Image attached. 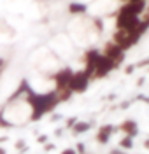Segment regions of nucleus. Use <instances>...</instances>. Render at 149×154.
<instances>
[{"mask_svg": "<svg viewBox=\"0 0 149 154\" xmlns=\"http://www.w3.org/2000/svg\"><path fill=\"white\" fill-rule=\"evenodd\" d=\"M25 98H26L30 109H32V123H35V121L42 119L44 116L51 114L60 105V100L54 93V89L48 91V93H35L28 86L26 91H25Z\"/></svg>", "mask_w": 149, "mask_h": 154, "instance_id": "1", "label": "nucleus"}, {"mask_svg": "<svg viewBox=\"0 0 149 154\" xmlns=\"http://www.w3.org/2000/svg\"><path fill=\"white\" fill-rule=\"evenodd\" d=\"M114 68H118V65H116L114 60L100 54V58L97 60V65H95V70H93V74H91V79H104V77L109 75V72L114 70Z\"/></svg>", "mask_w": 149, "mask_h": 154, "instance_id": "2", "label": "nucleus"}, {"mask_svg": "<svg viewBox=\"0 0 149 154\" xmlns=\"http://www.w3.org/2000/svg\"><path fill=\"white\" fill-rule=\"evenodd\" d=\"M89 81H91V74L88 70H79V72H74L72 81H70V89L72 93H84L89 86Z\"/></svg>", "mask_w": 149, "mask_h": 154, "instance_id": "3", "label": "nucleus"}, {"mask_svg": "<svg viewBox=\"0 0 149 154\" xmlns=\"http://www.w3.org/2000/svg\"><path fill=\"white\" fill-rule=\"evenodd\" d=\"M72 75H74V70L70 67H63V68H60V70H56L51 75V79L54 81V91H61V89L70 88Z\"/></svg>", "mask_w": 149, "mask_h": 154, "instance_id": "4", "label": "nucleus"}, {"mask_svg": "<svg viewBox=\"0 0 149 154\" xmlns=\"http://www.w3.org/2000/svg\"><path fill=\"white\" fill-rule=\"evenodd\" d=\"M116 131H118V126L116 125L104 123V125L98 126V130H97V133H95V140H97L100 145H107L110 142V138L114 137Z\"/></svg>", "mask_w": 149, "mask_h": 154, "instance_id": "5", "label": "nucleus"}, {"mask_svg": "<svg viewBox=\"0 0 149 154\" xmlns=\"http://www.w3.org/2000/svg\"><path fill=\"white\" fill-rule=\"evenodd\" d=\"M102 54H104V56H107V58H110V60H114L118 67L123 63V60H125V51L119 48L118 44H114L112 40L107 42V44L104 46V53H102Z\"/></svg>", "mask_w": 149, "mask_h": 154, "instance_id": "6", "label": "nucleus"}, {"mask_svg": "<svg viewBox=\"0 0 149 154\" xmlns=\"http://www.w3.org/2000/svg\"><path fill=\"white\" fill-rule=\"evenodd\" d=\"M118 130H119V131H121L123 135H126V137H132V138H135V137L139 135V123H137L135 119L128 117V119H123V121L119 123Z\"/></svg>", "mask_w": 149, "mask_h": 154, "instance_id": "7", "label": "nucleus"}, {"mask_svg": "<svg viewBox=\"0 0 149 154\" xmlns=\"http://www.w3.org/2000/svg\"><path fill=\"white\" fill-rule=\"evenodd\" d=\"M146 0H137V2H128L125 4L119 11L126 12V14H132V16H140L142 12H146Z\"/></svg>", "mask_w": 149, "mask_h": 154, "instance_id": "8", "label": "nucleus"}, {"mask_svg": "<svg viewBox=\"0 0 149 154\" xmlns=\"http://www.w3.org/2000/svg\"><path fill=\"white\" fill-rule=\"evenodd\" d=\"M89 130H91V123L89 121H82V119H79L76 125L72 126V135L74 137H79V135H84V133H88Z\"/></svg>", "mask_w": 149, "mask_h": 154, "instance_id": "9", "label": "nucleus"}, {"mask_svg": "<svg viewBox=\"0 0 149 154\" xmlns=\"http://www.w3.org/2000/svg\"><path fill=\"white\" fill-rule=\"evenodd\" d=\"M133 145H135L133 138H132V137H126V135H123L121 140L118 142V147L119 149H123V151H130V149H133Z\"/></svg>", "mask_w": 149, "mask_h": 154, "instance_id": "10", "label": "nucleus"}, {"mask_svg": "<svg viewBox=\"0 0 149 154\" xmlns=\"http://www.w3.org/2000/svg\"><path fill=\"white\" fill-rule=\"evenodd\" d=\"M14 149H16L20 154H25L26 151H28V142H26L25 138H18V140L14 142Z\"/></svg>", "mask_w": 149, "mask_h": 154, "instance_id": "11", "label": "nucleus"}, {"mask_svg": "<svg viewBox=\"0 0 149 154\" xmlns=\"http://www.w3.org/2000/svg\"><path fill=\"white\" fill-rule=\"evenodd\" d=\"M69 12L70 14H82V12H86V7H84V4H70Z\"/></svg>", "mask_w": 149, "mask_h": 154, "instance_id": "12", "label": "nucleus"}, {"mask_svg": "<svg viewBox=\"0 0 149 154\" xmlns=\"http://www.w3.org/2000/svg\"><path fill=\"white\" fill-rule=\"evenodd\" d=\"M91 23H93V28L97 30L98 33H102L104 32V21L100 18H95V19H91Z\"/></svg>", "mask_w": 149, "mask_h": 154, "instance_id": "13", "label": "nucleus"}, {"mask_svg": "<svg viewBox=\"0 0 149 154\" xmlns=\"http://www.w3.org/2000/svg\"><path fill=\"white\" fill-rule=\"evenodd\" d=\"M77 121H79V117H76V116H72V117H67V121H65V128L72 130V126L76 125Z\"/></svg>", "mask_w": 149, "mask_h": 154, "instance_id": "14", "label": "nucleus"}, {"mask_svg": "<svg viewBox=\"0 0 149 154\" xmlns=\"http://www.w3.org/2000/svg\"><path fill=\"white\" fill-rule=\"evenodd\" d=\"M74 149L77 151V154H86V152H88V151H86V145H84V142H77Z\"/></svg>", "mask_w": 149, "mask_h": 154, "instance_id": "15", "label": "nucleus"}, {"mask_svg": "<svg viewBox=\"0 0 149 154\" xmlns=\"http://www.w3.org/2000/svg\"><path fill=\"white\" fill-rule=\"evenodd\" d=\"M5 68H7V60H5V58H0V77L4 75Z\"/></svg>", "mask_w": 149, "mask_h": 154, "instance_id": "16", "label": "nucleus"}, {"mask_svg": "<svg viewBox=\"0 0 149 154\" xmlns=\"http://www.w3.org/2000/svg\"><path fill=\"white\" fill-rule=\"evenodd\" d=\"M42 149H44V152H51V151H54V149H56V145L53 144V142H48V144L42 145Z\"/></svg>", "mask_w": 149, "mask_h": 154, "instance_id": "17", "label": "nucleus"}, {"mask_svg": "<svg viewBox=\"0 0 149 154\" xmlns=\"http://www.w3.org/2000/svg\"><path fill=\"white\" fill-rule=\"evenodd\" d=\"M49 142V137L48 135H37V144H48Z\"/></svg>", "mask_w": 149, "mask_h": 154, "instance_id": "18", "label": "nucleus"}, {"mask_svg": "<svg viewBox=\"0 0 149 154\" xmlns=\"http://www.w3.org/2000/svg\"><path fill=\"white\" fill-rule=\"evenodd\" d=\"M144 67H149V58L140 60V61H137V65H135V68H144Z\"/></svg>", "mask_w": 149, "mask_h": 154, "instance_id": "19", "label": "nucleus"}, {"mask_svg": "<svg viewBox=\"0 0 149 154\" xmlns=\"http://www.w3.org/2000/svg\"><path fill=\"white\" fill-rule=\"evenodd\" d=\"M60 154H77V151L74 149V147H65V149H61Z\"/></svg>", "mask_w": 149, "mask_h": 154, "instance_id": "20", "label": "nucleus"}, {"mask_svg": "<svg viewBox=\"0 0 149 154\" xmlns=\"http://www.w3.org/2000/svg\"><path fill=\"white\" fill-rule=\"evenodd\" d=\"M109 154H126V151H123V149H119V147H112L109 151Z\"/></svg>", "mask_w": 149, "mask_h": 154, "instance_id": "21", "label": "nucleus"}, {"mask_svg": "<svg viewBox=\"0 0 149 154\" xmlns=\"http://www.w3.org/2000/svg\"><path fill=\"white\" fill-rule=\"evenodd\" d=\"M133 70H135V65H130V67H126V68H125V72H126V74H132Z\"/></svg>", "mask_w": 149, "mask_h": 154, "instance_id": "22", "label": "nucleus"}, {"mask_svg": "<svg viewBox=\"0 0 149 154\" xmlns=\"http://www.w3.org/2000/svg\"><path fill=\"white\" fill-rule=\"evenodd\" d=\"M7 140H9V138H7L5 135H0V145H2V144H5Z\"/></svg>", "mask_w": 149, "mask_h": 154, "instance_id": "23", "label": "nucleus"}, {"mask_svg": "<svg viewBox=\"0 0 149 154\" xmlns=\"http://www.w3.org/2000/svg\"><path fill=\"white\" fill-rule=\"evenodd\" d=\"M142 145H144V149H147V151H149V138H146V140H144V144H142Z\"/></svg>", "mask_w": 149, "mask_h": 154, "instance_id": "24", "label": "nucleus"}, {"mask_svg": "<svg viewBox=\"0 0 149 154\" xmlns=\"http://www.w3.org/2000/svg\"><path fill=\"white\" fill-rule=\"evenodd\" d=\"M0 154H7V149H5V147H2V145H0Z\"/></svg>", "mask_w": 149, "mask_h": 154, "instance_id": "25", "label": "nucleus"}, {"mask_svg": "<svg viewBox=\"0 0 149 154\" xmlns=\"http://www.w3.org/2000/svg\"><path fill=\"white\" fill-rule=\"evenodd\" d=\"M121 2H126V4H128V2H132V0H121Z\"/></svg>", "mask_w": 149, "mask_h": 154, "instance_id": "26", "label": "nucleus"}, {"mask_svg": "<svg viewBox=\"0 0 149 154\" xmlns=\"http://www.w3.org/2000/svg\"><path fill=\"white\" fill-rule=\"evenodd\" d=\"M146 11H147V12H149V5H147V7H146Z\"/></svg>", "mask_w": 149, "mask_h": 154, "instance_id": "27", "label": "nucleus"}, {"mask_svg": "<svg viewBox=\"0 0 149 154\" xmlns=\"http://www.w3.org/2000/svg\"><path fill=\"white\" fill-rule=\"evenodd\" d=\"M86 154H91V152H86Z\"/></svg>", "mask_w": 149, "mask_h": 154, "instance_id": "28", "label": "nucleus"}]
</instances>
